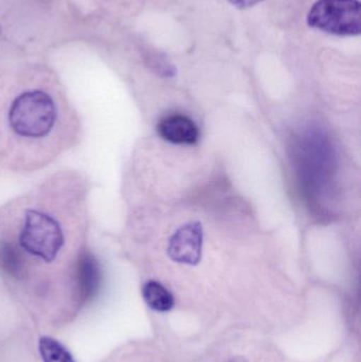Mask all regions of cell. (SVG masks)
Returning a JSON list of instances; mask_svg holds the SVG:
<instances>
[{
    "label": "cell",
    "mask_w": 361,
    "mask_h": 362,
    "mask_svg": "<svg viewBox=\"0 0 361 362\" xmlns=\"http://www.w3.org/2000/svg\"><path fill=\"white\" fill-rule=\"evenodd\" d=\"M57 107L49 93L29 90L15 98L8 110L11 131L23 139H42L52 131Z\"/></svg>",
    "instance_id": "6da1fadb"
},
{
    "label": "cell",
    "mask_w": 361,
    "mask_h": 362,
    "mask_svg": "<svg viewBox=\"0 0 361 362\" xmlns=\"http://www.w3.org/2000/svg\"><path fill=\"white\" fill-rule=\"evenodd\" d=\"M18 240L25 252L46 263L57 259L65 243L59 221L51 215L33 209L25 212Z\"/></svg>",
    "instance_id": "7a4b0ae2"
},
{
    "label": "cell",
    "mask_w": 361,
    "mask_h": 362,
    "mask_svg": "<svg viewBox=\"0 0 361 362\" xmlns=\"http://www.w3.org/2000/svg\"><path fill=\"white\" fill-rule=\"evenodd\" d=\"M307 23L309 27L334 35H360V2L358 0H318L307 14Z\"/></svg>",
    "instance_id": "3957f363"
},
{
    "label": "cell",
    "mask_w": 361,
    "mask_h": 362,
    "mask_svg": "<svg viewBox=\"0 0 361 362\" xmlns=\"http://www.w3.org/2000/svg\"><path fill=\"white\" fill-rule=\"evenodd\" d=\"M203 230L199 221L182 226L170 240L167 255L173 261L195 266L201 262Z\"/></svg>",
    "instance_id": "277c9868"
},
{
    "label": "cell",
    "mask_w": 361,
    "mask_h": 362,
    "mask_svg": "<svg viewBox=\"0 0 361 362\" xmlns=\"http://www.w3.org/2000/svg\"><path fill=\"white\" fill-rule=\"evenodd\" d=\"M160 137L170 144L193 146L199 139V129L194 121L182 114L165 116L157 127Z\"/></svg>",
    "instance_id": "5b68a950"
},
{
    "label": "cell",
    "mask_w": 361,
    "mask_h": 362,
    "mask_svg": "<svg viewBox=\"0 0 361 362\" xmlns=\"http://www.w3.org/2000/svg\"><path fill=\"white\" fill-rule=\"evenodd\" d=\"M101 268L97 259L90 253L85 252L78 257L76 265V284L78 298L83 303L95 297L101 286Z\"/></svg>",
    "instance_id": "8992f818"
},
{
    "label": "cell",
    "mask_w": 361,
    "mask_h": 362,
    "mask_svg": "<svg viewBox=\"0 0 361 362\" xmlns=\"http://www.w3.org/2000/svg\"><path fill=\"white\" fill-rule=\"evenodd\" d=\"M142 297L146 305L155 312H170L175 305L173 295L157 281H148L143 285Z\"/></svg>",
    "instance_id": "52a82bcc"
},
{
    "label": "cell",
    "mask_w": 361,
    "mask_h": 362,
    "mask_svg": "<svg viewBox=\"0 0 361 362\" xmlns=\"http://www.w3.org/2000/svg\"><path fill=\"white\" fill-rule=\"evenodd\" d=\"M38 346L42 362H76L69 351L53 338H40Z\"/></svg>",
    "instance_id": "ba28073f"
},
{
    "label": "cell",
    "mask_w": 361,
    "mask_h": 362,
    "mask_svg": "<svg viewBox=\"0 0 361 362\" xmlns=\"http://www.w3.org/2000/svg\"><path fill=\"white\" fill-rule=\"evenodd\" d=\"M0 267L12 276H19L23 272V262L20 253L11 243L0 244Z\"/></svg>",
    "instance_id": "9c48e42d"
},
{
    "label": "cell",
    "mask_w": 361,
    "mask_h": 362,
    "mask_svg": "<svg viewBox=\"0 0 361 362\" xmlns=\"http://www.w3.org/2000/svg\"><path fill=\"white\" fill-rule=\"evenodd\" d=\"M261 1H263V0H229L230 4L239 8H251V6H256Z\"/></svg>",
    "instance_id": "30bf717a"
},
{
    "label": "cell",
    "mask_w": 361,
    "mask_h": 362,
    "mask_svg": "<svg viewBox=\"0 0 361 362\" xmlns=\"http://www.w3.org/2000/svg\"><path fill=\"white\" fill-rule=\"evenodd\" d=\"M227 362H248V361H246V359L244 358V357L237 356V357H235V358H231L230 361H227Z\"/></svg>",
    "instance_id": "8fae6325"
}]
</instances>
